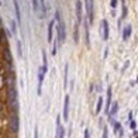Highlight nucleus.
Returning <instances> with one entry per match:
<instances>
[{
	"instance_id": "obj_34",
	"label": "nucleus",
	"mask_w": 138,
	"mask_h": 138,
	"mask_svg": "<svg viewBox=\"0 0 138 138\" xmlns=\"http://www.w3.org/2000/svg\"><path fill=\"white\" fill-rule=\"evenodd\" d=\"M34 138H38V128L34 130Z\"/></svg>"
},
{
	"instance_id": "obj_13",
	"label": "nucleus",
	"mask_w": 138,
	"mask_h": 138,
	"mask_svg": "<svg viewBox=\"0 0 138 138\" xmlns=\"http://www.w3.org/2000/svg\"><path fill=\"white\" fill-rule=\"evenodd\" d=\"M131 34H133V26H131V24H127L123 30V40L127 41L128 38H131Z\"/></svg>"
},
{
	"instance_id": "obj_24",
	"label": "nucleus",
	"mask_w": 138,
	"mask_h": 138,
	"mask_svg": "<svg viewBox=\"0 0 138 138\" xmlns=\"http://www.w3.org/2000/svg\"><path fill=\"white\" fill-rule=\"evenodd\" d=\"M10 26H11V33L14 34V37L17 35V24L14 23V20H10Z\"/></svg>"
},
{
	"instance_id": "obj_27",
	"label": "nucleus",
	"mask_w": 138,
	"mask_h": 138,
	"mask_svg": "<svg viewBox=\"0 0 138 138\" xmlns=\"http://www.w3.org/2000/svg\"><path fill=\"white\" fill-rule=\"evenodd\" d=\"M4 86V75L3 73H0V89Z\"/></svg>"
},
{
	"instance_id": "obj_25",
	"label": "nucleus",
	"mask_w": 138,
	"mask_h": 138,
	"mask_svg": "<svg viewBox=\"0 0 138 138\" xmlns=\"http://www.w3.org/2000/svg\"><path fill=\"white\" fill-rule=\"evenodd\" d=\"M33 9L35 10V11H38V10H40V3H38V0H33Z\"/></svg>"
},
{
	"instance_id": "obj_19",
	"label": "nucleus",
	"mask_w": 138,
	"mask_h": 138,
	"mask_svg": "<svg viewBox=\"0 0 138 138\" xmlns=\"http://www.w3.org/2000/svg\"><path fill=\"white\" fill-rule=\"evenodd\" d=\"M102 109H103V97L100 96L97 99V104H96V114H99V113L102 111Z\"/></svg>"
},
{
	"instance_id": "obj_6",
	"label": "nucleus",
	"mask_w": 138,
	"mask_h": 138,
	"mask_svg": "<svg viewBox=\"0 0 138 138\" xmlns=\"http://www.w3.org/2000/svg\"><path fill=\"white\" fill-rule=\"evenodd\" d=\"M117 111H118V103H117V102H111V104H110V110L107 113L109 121H114V116L117 114Z\"/></svg>"
},
{
	"instance_id": "obj_31",
	"label": "nucleus",
	"mask_w": 138,
	"mask_h": 138,
	"mask_svg": "<svg viewBox=\"0 0 138 138\" xmlns=\"http://www.w3.org/2000/svg\"><path fill=\"white\" fill-rule=\"evenodd\" d=\"M128 65H130V62L127 61L126 64H124V66H123V69H121V72H124V71H126V68H128Z\"/></svg>"
},
{
	"instance_id": "obj_37",
	"label": "nucleus",
	"mask_w": 138,
	"mask_h": 138,
	"mask_svg": "<svg viewBox=\"0 0 138 138\" xmlns=\"http://www.w3.org/2000/svg\"><path fill=\"white\" fill-rule=\"evenodd\" d=\"M0 24H2V20H0Z\"/></svg>"
},
{
	"instance_id": "obj_35",
	"label": "nucleus",
	"mask_w": 138,
	"mask_h": 138,
	"mask_svg": "<svg viewBox=\"0 0 138 138\" xmlns=\"http://www.w3.org/2000/svg\"><path fill=\"white\" fill-rule=\"evenodd\" d=\"M2 110H3V103L0 102V111H2Z\"/></svg>"
},
{
	"instance_id": "obj_21",
	"label": "nucleus",
	"mask_w": 138,
	"mask_h": 138,
	"mask_svg": "<svg viewBox=\"0 0 138 138\" xmlns=\"http://www.w3.org/2000/svg\"><path fill=\"white\" fill-rule=\"evenodd\" d=\"M121 7H123V13H121V20H124L127 17V13H128V10H127V4H126V0H121Z\"/></svg>"
},
{
	"instance_id": "obj_12",
	"label": "nucleus",
	"mask_w": 138,
	"mask_h": 138,
	"mask_svg": "<svg viewBox=\"0 0 138 138\" xmlns=\"http://www.w3.org/2000/svg\"><path fill=\"white\" fill-rule=\"evenodd\" d=\"M75 6H76V18H78V24H79L83 20V14H82V2L80 0H76Z\"/></svg>"
},
{
	"instance_id": "obj_28",
	"label": "nucleus",
	"mask_w": 138,
	"mask_h": 138,
	"mask_svg": "<svg viewBox=\"0 0 138 138\" xmlns=\"http://www.w3.org/2000/svg\"><path fill=\"white\" fill-rule=\"evenodd\" d=\"M110 6H111V9H116L117 6H118V0H111V3H110Z\"/></svg>"
},
{
	"instance_id": "obj_23",
	"label": "nucleus",
	"mask_w": 138,
	"mask_h": 138,
	"mask_svg": "<svg viewBox=\"0 0 138 138\" xmlns=\"http://www.w3.org/2000/svg\"><path fill=\"white\" fill-rule=\"evenodd\" d=\"M17 55L18 58H23V47H21V41L17 40Z\"/></svg>"
},
{
	"instance_id": "obj_1",
	"label": "nucleus",
	"mask_w": 138,
	"mask_h": 138,
	"mask_svg": "<svg viewBox=\"0 0 138 138\" xmlns=\"http://www.w3.org/2000/svg\"><path fill=\"white\" fill-rule=\"evenodd\" d=\"M57 31H58V44L65 42V40H66V27H65V23L62 20L58 21Z\"/></svg>"
},
{
	"instance_id": "obj_14",
	"label": "nucleus",
	"mask_w": 138,
	"mask_h": 138,
	"mask_svg": "<svg viewBox=\"0 0 138 138\" xmlns=\"http://www.w3.org/2000/svg\"><path fill=\"white\" fill-rule=\"evenodd\" d=\"M85 24V44L86 45H90V34H89V23L87 21H83Z\"/></svg>"
},
{
	"instance_id": "obj_15",
	"label": "nucleus",
	"mask_w": 138,
	"mask_h": 138,
	"mask_svg": "<svg viewBox=\"0 0 138 138\" xmlns=\"http://www.w3.org/2000/svg\"><path fill=\"white\" fill-rule=\"evenodd\" d=\"M14 10H16V17H17V21L21 23V11H20V6H18V2L14 0Z\"/></svg>"
},
{
	"instance_id": "obj_5",
	"label": "nucleus",
	"mask_w": 138,
	"mask_h": 138,
	"mask_svg": "<svg viewBox=\"0 0 138 138\" xmlns=\"http://www.w3.org/2000/svg\"><path fill=\"white\" fill-rule=\"evenodd\" d=\"M86 10H87V17H89V23H93V13H95V0H86Z\"/></svg>"
},
{
	"instance_id": "obj_17",
	"label": "nucleus",
	"mask_w": 138,
	"mask_h": 138,
	"mask_svg": "<svg viewBox=\"0 0 138 138\" xmlns=\"http://www.w3.org/2000/svg\"><path fill=\"white\" fill-rule=\"evenodd\" d=\"M68 72H69V65H65V73H64V89L68 87Z\"/></svg>"
},
{
	"instance_id": "obj_8",
	"label": "nucleus",
	"mask_w": 138,
	"mask_h": 138,
	"mask_svg": "<svg viewBox=\"0 0 138 138\" xmlns=\"http://www.w3.org/2000/svg\"><path fill=\"white\" fill-rule=\"evenodd\" d=\"M100 26H102V38L104 41H107L109 40V21L103 18L100 21Z\"/></svg>"
},
{
	"instance_id": "obj_18",
	"label": "nucleus",
	"mask_w": 138,
	"mask_h": 138,
	"mask_svg": "<svg viewBox=\"0 0 138 138\" xmlns=\"http://www.w3.org/2000/svg\"><path fill=\"white\" fill-rule=\"evenodd\" d=\"M0 44H7V38H6V31L4 28H0ZM7 47V45H6Z\"/></svg>"
},
{
	"instance_id": "obj_4",
	"label": "nucleus",
	"mask_w": 138,
	"mask_h": 138,
	"mask_svg": "<svg viewBox=\"0 0 138 138\" xmlns=\"http://www.w3.org/2000/svg\"><path fill=\"white\" fill-rule=\"evenodd\" d=\"M113 102V87L111 86H109L107 87V95H106V103H104V113L106 116H107L109 110H110V104H111Z\"/></svg>"
},
{
	"instance_id": "obj_33",
	"label": "nucleus",
	"mask_w": 138,
	"mask_h": 138,
	"mask_svg": "<svg viewBox=\"0 0 138 138\" xmlns=\"http://www.w3.org/2000/svg\"><path fill=\"white\" fill-rule=\"evenodd\" d=\"M131 120H134V117H133V111H130V113H128V121H131Z\"/></svg>"
},
{
	"instance_id": "obj_11",
	"label": "nucleus",
	"mask_w": 138,
	"mask_h": 138,
	"mask_svg": "<svg viewBox=\"0 0 138 138\" xmlns=\"http://www.w3.org/2000/svg\"><path fill=\"white\" fill-rule=\"evenodd\" d=\"M57 124H58V133L55 134V138H65V128L61 123V116L59 114L57 117Z\"/></svg>"
},
{
	"instance_id": "obj_20",
	"label": "nucleus",
	"mask_w": 138,
	"mask_h": 138,
	"mask_svg": "<svg viewBox=\"0 0 138 138\" xmlns=\"http://www.w3.org/2000/svg\"><path fill=\"white\" fill-rule=\"evenodd\" d=\"M42 69L48 72V61H47V52L42 51Z\"/></svg>"
},
{
	"instance_id": "obj_7",
	"label": "nucleus",
	"mask_w": 138,
	"mask_h": 138,
	"mask_svg": "<svg viewBox=\"0 0 138 138\" xmlns=\"http://www.w3.org/2000/svg\"><path fill=\"white\" fill-rule=\"evenodd\" d=\"M113 123V131H114V134L118 138H123L124 137V128H123V126H121V123L120 121H111Z\"/></svg>"
},
{
	"instance_id": "obj_3",
	"label": "nucleus",
	"mask_w": 138,
	"mask_h": 138,
	"mask_svg": "<svg viewBox=\"0 0 138 138\" xmlns=\"http://www.w3.org/2000/svg\"><path fill=\"white\" fill-rule=\"evenodd\" d=\"M45 73H47V72L42 69V66H40L38 71H37V79H38V83H37V93H38V95L42 93V83H44Z\"/></svg>"
},
{
	"instance_id": "obj_22",
	"label": "nucleus",
	"mask_w": 138,
	"mask_h": 138,
	"mask_svg": "<svg viewBox=\"0 0 138 138\" xmlns=\"http://www.w3.org/2000/svg\"><path fill=\"white\" fill-rule=\"evenodd\" d=\"M73 41H75V44L79 42V24L78 23L75 26V31H73Z\"/></svg>"
},
{
	"instance_id": "obj_10",
	"label": "nucleus",
	"mask_w": 138,
	"mask_h": 138,
	"mask_svg": "<svg viewBox=\"0 0 138 138\" xmlns=\"http://www.w3.org/2000/svg\"><path fill=\"white\" fill-rule=\"evenodd\" d=\"M69 102H71L69 95H65V99H64V117H62L65 121L69 120Z\"/></svg>"
},
{
	"instance_id": "obj_26",
	"label": "nucleus",
	"mask_w": 138,
	"mask_h": 138,
	"mask_svg": "<svg viewBox=\"0 0 138 138\" xmlns=\"http://www.w3.org/2000/svg\"><path fill=\"white\" fill-rule=\"evenodd\" d=\"M61 20H62V17H61V13H59V10H57V11H55V20H54V21H61Z\"/></svg>"
},
{
	"instance_id": "obj_16",
	"label": "nucleus",
	"mask_w": 138,
	"mask_h": 138,
	"mask_svg": "<svg viewBox=\"0 0 138 138\" xmlns=\"http://www.w3.org/2000/svg\"><path fill=\"white\" fill-rule=\"evenodd\" d=\"M54 26H55V21H49V26H48V42L52 41V30H54Z\"/></svg>"
},
{
	"instance_id": "obj_32",
	"label": "nucleus",
	"mask_w": 138,
	"mask_h": 138,
	"mask_svg": "<svg viewBox=\"0 0 138 138\" xmlns=\"http://www.w3.org/2000/svg\"><path fill=\"white\" fill-rule=\"evenodd\" d=\"M85 138H90V133H89V130H85Z\"/></svg>"
},
{
	"instance_id": "obj_9",
	"label": "nucleus",
	"mask_w": 138,
	"mask_h": 138,
	"mask_svg": "<svg viewBox=\"0 0 138 138\" xmlns=\"http://www.w3.org/2000/svg\"><path fill=\"white\" fill-rule=\"evenodd\" d=\"M3 61L6 62L7 66L13 65V57H11V52H10L9 47H4V49H3Z\"/></svg>"
},
{
	"instance_id": "obj_30",
	"label": "nucleus",
	"mask_w": 138,
	"mask_h": 138,
	"mask_svg": "<svg viewBox=\"0 0 138 138\" xmlns=\"http://www.w3.org/2000/svg\"><path fill=\"white\" fill-rule=\"evenodd\" d=\"M102 138H109V130H107V127H104V130H103V137Z\"/></svg>"
},
{
	"instance_id": "obj_36",
	"label": "nucleus",
	"mask_w": 138,
	"mask_h": 138,
	"mask_svg": "<svg viewBox=\"0 0 138 138\" xmlns=\"http://www.w3.org/2000/svg\"><path fill=\"white\" fill-rule=\"evenodd\" d=\"M3 72V66H2V64H0V73Z\"/></svg>"
},
{
	"instance_id": "obj_29",
	"label": "nucleus",
	"mask_w": 138,
	"mask_h": 138,
	"mask_svg": "<svg viewBox=\"0 0 138 138\" xmlns=\"http://www.w3.org/2000/svg\"><path fill=\"white\" fill-rule=\"evenodd\" d=\"M135 127H137L135 121H134V120H131V121H130V128L133 130V131H135Z\"/></svg>"
},
{
	"instance_id": "obj_2",
	"label": "nucleus",
	"mask_w": 138,
	"mask_h": 138,
	"mask_svg": "<svg viewBox=\"0 0 138 138\" xmlns=\"http://www.w3.org/2000/svg\"><path fill=\"white\" fill-rule=\"evenodd\" d=\"M9 128L11 133H17L20 128V118H18V114H16V113H11V116H10V126Z\"/></svg>"
}]
</instances>
